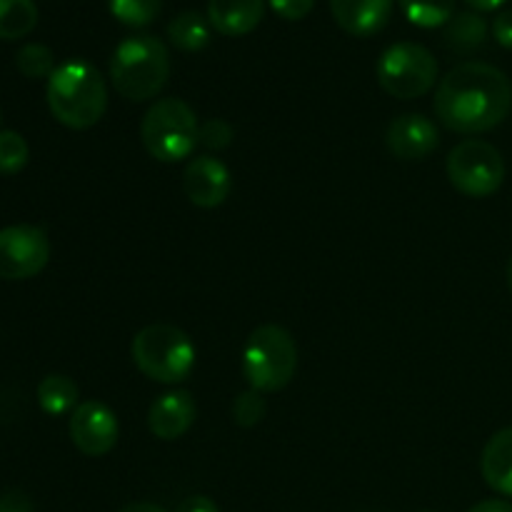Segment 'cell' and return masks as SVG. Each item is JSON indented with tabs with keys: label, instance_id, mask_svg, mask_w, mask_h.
I'll use <instances>...</instances> for the list:
<instances>
[{
	"label": "cell",
	"instance_id": "obj_1",
	"mask_svg": "<svg viewBox=\"0 0 512 512\" xmlns=\"http://www.w3.org/2000/svg\"><path fill=\"white\" fill-rule=\"evenodd\" d=\"M433 108L440 123L453 133H488L510 115L512 83L495 65L468 60L440 80Z\"/></svg>",
	"mask_w": 512,
	"mask_h": 512
},
{
	"label": "cell",
	"instance_id": "obj_2",
	"mask_svg": "<svg viewBox=\"0 0 512 512\" xmlns=\"http://www.w3.org/2000/svg\"><path fill=\"white\" fill-rule=\"evenodd\" d=\"M45 98L60 125L70 130H88L98 125L108 110V85L98 68L85 60H68L48 78Z\"/></svg>",
	"mask_w": 512,
	"mask_h": 512
},
{
	"label": "cell",
	"instance_id": "obj_3",
	"mask_svg": "<svg viewBox=\"0 0 512 512\" xmlns=\"http://www.w3.org/2000/svg\"><path fill=\"white\" fill-rule=\"evenodd\" d=\"M170 53L155 35H130L110 58V80L130 103H145L168 85Z\"/></svg>",
	"mask_w": 512,
	"mask_h": 512
},
{
	"label": "cell",
	"instance_id": "obj_4",
	"mask_svg": "<svg viewBox=\"0 0 512 512\" xmlns=\"http://www.w3.org/2000/svg\"><path fill=\"white\" fill-rule=\"evenodd\" d=\"M243 378L258 393H278L298 370V345L280 325H260L253 330L240 358Z\"/></svg>",
	"mask_w": 512,
	"mask_h": 512
},
{
	"label": "cell",
	"instance_id": "obj_5",
	"mask_svg": "<svg viewBox=\"0 0 512 512\" xmlns=\"http://www.w3.org/2000/svg\"><path fill=\"white\" fill-rule=\"evenodd\" d=\"M140 138L155 160L180 163L190 158L200 143L198 115L185 100L160 98L143 115Z\"/></svg>",
	"mask_w": 512,
	"mask_h": 512
},
{
	"label": "cell",
	"instance_id": "obj_6",
	"mask_svg": "<svg viewBox=\"0 0 512 512\" xmlns=\"http://www.w3.org/2000/svg\"><path fill=\"white\" fill-rule=\"evenodd\" d=\"M133 363L145 378L163 385H178L193 373L195 345L175 325L155 323L140 330L130 345Z\"/></svg>",
	"mask_w": 512,
	"mask_h": 512
},
{
	"label": "cell",
	"instance_id": "obj_7",
	"mask_svg": "<svg viewBox=\"0 0 512 512\" xmlns=\"http://www.w3.org/2000/svg\"><path fill=\"white\" fill-rule=\"evenodd\" d=\"M375 73L385 93L398 100H415L430 93L438 80V58L425 45L403 40L383 50Z\"/></svg>",
	"mask_w": 512,
	"mask_h": 512
},
{
	"label": "cell",
	"instance_id": "obj_8",
	"mask_svg": "<svg viewBox=\"0 0 512 512\" xmlns=\"http://www.w3.org/2000/svg\"><path fill=\"white\" fill-rule=\"evenodd\" d=\"M448 180L458 193L468 198H490L505 180V160L488 140L468 138L455 145L448 155Z\"/></svg>",
	"mask_w": 512,
	"mask_h": 512
},
{
	"label": "cell",
	"instance_id": "obj_9",
	"mask_svg": "<svg viewBox=\"0 0 512 512\" xmlns=\"http://www.w3.org/2000/svg\"><path fill=\"white\" fill-rule=\"evenodd\" d=\"M50 260V240L38 225H8L0 230V280H30Z\"/></svg>",
	"mask_w": 512,
	"mask_h": 512
},
{
	"label": "cell",
	"instance_id": "obj_10",
	"mask_svg": "<svg viewBox=\"0 0 512 512\" xmlns=\"http://www.w3.org/2000/svg\"><path fill=\"white\" fill-rule=\"evenodd\" d=\"M118 435V418L100 400H85L70 413V440L88 458L108 455L118 443Z\"/></svg>",
	"mask_w": 512,
	"mask_h": 512
},
{
	"label": "cell",
	"instance_id": "obj_11",
	"mask_svg": "<svg viewBox=\"0 0 512 512\" xmlns=\"http://www.w3.org/2000/svg\"><path fill=\"white\" fill-rule=\"evenodd\" d=\"M233 180L223 160L213 155H198L183 170V193L195 208H218L228 200Z\"/></svg>",
	"mask_w": 512,
	"mask_h": 512
},
{
	"label": "cell",
	"instance_id": "obj_12",
	"mask_svg": "<svg viewBox=\"0 0 512 512\" xmlns=\"http://www.w3.org/2000/svg\"><path fill=\"white\" fill-rule=\"evenodd\" d=\"M385 145L400 160H423L440 145L438 125L420 113L398 115L388 125Z\"/></svg>",
	"mask_w": 512,
	"mask_h": 512
},
{
	"label": "cell",
	"instance_id": "obj_13",
	"mask_svg": "<svg viewBox=\"0 0 512 512\" xmlns=\"http://www.w3.org/2000/svg\"><path fill=\"white\" fill-rule=\"evenodd\" d=\"M198 418V405L188 390H170L160 395L148 413V428L158 440H178L193 428Z\"/></svg>",
	"mask_w": 512,
	"mask_h": 512
},
{
	"label": "cell",
	"instance_id": "obj_14",
	"mask_svg": "<svg viewBox=\"0 0 512 512\" xmlns=\"http://www.w3.org/2000/svg\"><path fill=\"white\" fill-rule=\"evenodd\" d=\"M395 0H330V10L340 28L355 38L378 35L393 15Z\"/></svg>",
	"mask_w": 512,
	"mask_h": 512
},
{
	"label": "cell",
	"instance_id": "obj_15",
	"mask_svg": "<svg viewBox=\"0 0 512 512\" xmlns=\"http://www.w3.org/2000/svg\"><path fill=\"white\" fill-rule=\"evenodd\" d=\"M265 15V0H208V20L220 35L253 33Z\"/></svg>",
	"mask_w": 512,
	"mask_h": 512
},
{
	"label": "cell",
	"instance_id": "obj_16",
	"mask_svg": "<svg viewBox=\"0 0 512 512\" xmlns=\"http://www.w3.org/2000/svg\"><path fill=\"white\" fill-rule=\"evenodd\" d=\"M480 473L495 493L512 498V428H503L488 440L480 455Z\"/></svg>",
	"mask_w": 512,
	"mask_h": 512
},
{
	"label": "cell",
	"instance_id": "obj_17",
	"mask_svg": "<svg viewBox=\"0 0 512 512\" xmlns=\"http://www.w3.org/2000/svg\"><path fill=\"white\" fill-rule=\"evenodd\" d=\"M488 40V23L475 10H465V13H455L450 23L445 25V45L453 53L470 55L480 50Z\"/></svg>",
	"mask_w": 512,
	"mask_h": 512
},
{
	"label": "cell",
	"instance_id": "obj_18",
	"mask_svg": "<svg viewBox=\"0 0 512 512\" xmlns=\"http://www.w3.org/2000/svg\"><path fill=\"white\" fill-rule=\"evenodd\" d=\"M80 390L68 375H45L38 385V405L45 415H53V418H60L65 413H73L78 408Z\"/></svg>",
	"mask_w": 512,
	"mask_h": 512
},
{
	"label": "cell",
	"instance_id": "obj_19",
	"mask_svg": "<svg viewBox=\"0 0 512 512\" xmlns=\"http://www.w3.org/2000/svg\"><path fill=\"white\" fill-rule=\"evenodd\" d=\"M210 20L198 10H183L168 25V38L183 53H198L210 43Z\"/></svg>",
	"mask_w": 512,
	"mask_h": 512
},
{
	"label": "cell",
	"instance_id": "obj_20",
	"mask_svg": "<svg viewBox=\"0 0 512 512\" xmlns=\"http://www.w3.org/2000/svg\"><path fill=\"white\" fill-rule=\"evenodd\" d=\"M38 25L35 0H0V40H20Z\"/></svg>",
	"mask_w": 512,
	"mask_h": 512
},
{
	"label": "cell",
	"instance_id": "obj_21",
	"mask_svg": "<svg viewBox=\"0 0 512 512\" xmlns=\"http://www.w3.org/2000/svg\"><path fill=\"white\" fill-rule=\"evenodd\" d=\"M405 18L418 28H445L455 15V0H398Z\"/></svg>",
	"mask_w": 512,
	"mask_h": 512
},
{
	"label": "cell",
	"instance_id": "obj_22",
	"mask_svg": "<svg viewBox=\"0 0 512 512\" xmlns=\"http://www.w3.org/2000/svg\"><path fill=\"white\" fill-rule=\"evenodd\" d=\"M110 15L128 28H145L160 15L163 0H108Z\"/></svg>",
	"mask_w": 512,
	"mask_h": 512
},
{
	"label": "cell",
	"instance_id": "obj_23",
	"mask_svg": "<svg viewBox=\"0 0 512 512\" xmlns=\"http://www.w3.org/2000/svg\"><path fill=\"white\" fill-rule=\"evenodd\" d=\"M15 65H18L20 73L30 80H40V78H50L55 73V55L48 45L43 43H28L18 50L15 55Z\"/></svg>",
	"mask_w": 512,
	"mask_h": 512
},
{
	"label": "cell",
	"instance_id": "obj_24",
	"mask_svg": "<svg viewBox=\"0 0 512 512\" xmlns=\"http://www.w3.org/2000/svg\"><path fill=\"white\" fill-rule=\"evenodd\" d=\"M30 148L15 130H0V175H18L28 165Z\"/></svg>",
	"mask_w": 512,
	"mask_h": 512
},
{
	"label": "cell",
	"instance_id": "obj_25",
	"mask_svg": "<svg viewBox=\"0 0 512 512\" xmlns=\"http://www.w3.org/2000/svg\"><path fill=\"white\" fill-rule=\"evenodd\" d=\"M265 413H268V403H265L263 393L258 390H245L233 400V420L240 428H255L263 423Z\"/></svg>",
	"mask_w": 512,
	"mask_h": 512
},
{
	"label": "cell",
	"instance_id": "obj_26",
	"mask_svg": "<svg viewBox=\"0 0 512 512\" xmlns=\"http://www.w3.org/2000/svg\"><path fill=\"white\" fill-rule=\"evenodd\" d=\"M233 125L223 118H213L200 123V145L208 150H225L233 143Z\"/></svg>",
	"mask_w": 512,
	"mask_h": 512
},
{
	"label": "cell",
	"instance_id": "obj_27",
	"mask_svg": "<svg viewBox=\"0 0 512 512\" xmlns=\"http://www.w3.org/2000/svg\"><path fill=\"white\" fill-rule=\"evenodd\" d=\"M313 5L315 0H270V8L285 20H303Z\"/></svg>",
	"mask_w": 512,
	"mask_h": 512
},
{
	"label": "cell",
	"instance_id": "obj_28",
	"mask_svg": "<svg viewBox=\"0 0 512 512\" xmlns=\"http://www.w3.org/2000/svg\"><path fill=\"white\" fill-rule=\"evenodd\" d=\"M0 512H35V505L23 490H5L0 495Z\"/></svg>",
	"mask_w": 512,
	"mask_h": 512
},
{
	"label": "cell",
	"instance_id": "obj_29",
	"mask_svg": "<svg viewBox=\"0 0 512 512\" xmlns=\"http://www.w3.org/2000/svg\"><path fill=\"white\" fill-rule=\"evenodd\" d=\"M493 35L503 48L512 50V10H503V13H498V18H495L493 23Z\"/></svg>",
	"mask_w": 512,
	"mask_h": 512
},
{
	"label": "cell",
	"instance_id": "obj_30",
	"mask_svg": "<svg viewBox=\"0 0 512 512\" xmlns=\"http://www.w3.org/2000/svg\"><path fill=\"white\" fill-rule=\"evenodd\" d=\"M175 512H220V510L218 505H215L210 498H205V495H190V498H185L183 503L175 508Z\"/></svg>",
	"mask_w": 512,
	"mask_h": 512
},
{
	"label": "cell",
	"instance_id": "obj_31",
	"mask_svg": "<svg viewBox=\"0 0 512 512\" xmlns=\"http://www.w3.org/2000/svg\"><path fill=\"white\" fill-rule=\"evenodd\" d=\"M468 512H512V503H508V500H483V503L473 505Z\"/></svg>",
	"mask_w": 512,
	"mask_h": 512
},
{
	"label": "cell",
	"instance_id": "obj_32",
	"mask_svg": "<svg viewBox=\"0 0 512 512\" xmlns=\"http://www.w3.org/2000/svg\"><path fill=\"white\" fill-rule=\"evenodd\" d=\"M475 13H493V10L503 8L505 0H465Z\"/></svg>",
	"mask_w": 512,
	"mask_h": 512
},
{
	"label": "cell",
	"instance_id": "obj_33",
	"mask_svg": "<svg viewBox=\"0 0 512 512\" xmlns=\"http://www.w3.org/2000/svg\"><path fill=\"white\" fill-rule=\"evenodd\" d=\"M118 512H168V510L160 508V505H155V503H130Z\"/></svg>",
	"mask_w": 512,
	"mask_h": 512
},
{
	"label": "cell",
	"instance_id": "obj_34",
	"mask_svg": "<svg viewBox=\"0 0 512 512\" xmlns=\"http://www.w3.org/2000/svg\"><path fill=\"white\" fill-rule=\"evenodd\" d=\"M508 288H510V293H512V258L508 260Z\"/></svg>",
	"mask_w": 512,
	"mask_h": 512
}]
</instances>
